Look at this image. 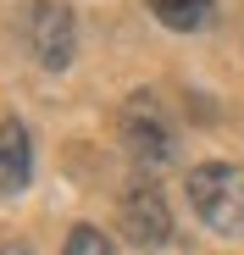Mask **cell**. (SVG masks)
<instances>
[{
  "label": "cell",
  "mask_w": 244,
  "mask_h": 255,
  "mask_svg": "<svg viewBox=\"0 0 244 255\" xmlns=\"http://www.w3.org/2000/svg\"><path fill=\"white\" fill-rule=\"evenodd\" d=\"M22 39H28V56L45 67V72H67L78 56V17L61 0H28L22 6Z\"/></svg>",
  "instance_id": "cell-2"
},
{
  "label": "cell",
  "mask_w": 244,
  "mask_h": 255,
  "mask_svg": "<svg viewBox=\"0 0 244 255\" xmlns=\"http://www.w3.org/2000/svg\"><path fill=\"white\" fill-rule=\"evenodd\" d=\"M67 255H117V250H111V239H106L100 228H89V222H78V228L67 233Z\"/></svg>",
  "instance_id": "cell-7"
},
{
  "label": "cell",
  "mask_w": 244,
  "mask_h": 255,
  "mask_svg": "<svg viewBox=\"0 0 244 255\" xmlns=\"http://www.w3.org/2000/svg\"><path fill=\"white\" fill-rule=\"evenodd\" d=\"M144 6L167 22L172 33H194V28L211 22V0H144Z\"/></svg>",
  "instance_id": "cell-6"
},
{
  "label": "cell",
  "mask_w": 244,
  "mask_h": 255,
  "mask_svg": "<svg viewBox=\"0 0 244 255\" xmlns=\"http://www.w3.org/2000/svg\"><path fill=\"white\" fill-rule=\"evenodd\" d=\"M189 205L211 233H244V172L233 161H200L189 166Z\"/></svg>",
  "instance_id": "cell-1"
},
{
  "label": "cell",
  "mask_w": 244,
  "mask_h": 255,
  "mask_svg": "<svg viewBox=\"0 0 244 255\" xmlns=\"http://www.w3.org/2000/svg\"><path fill=\"white\" fill-rule=\"evenodd\" d=\"M117 133H122V144H128V155L144 161V166H167L178 155V133H172V122H167V111H161L155 95H128L122 100Z\"/></svg>",
  "instance_id": "cell-3"
},
{
  "label": "cell",
  "mask_w": 244,
  "mask_h": 255,
  "mask_svg": "<svg viewBox=\"0 0 244 255\" xmlns=\"http://www.w3.org/2000/svg\"><path fill=\"white\" fill-rule=\"evenodd\" d=\"M0 255H33L28 244H0Z\"/></svg>",
  "instance_id": "cell-8"
},
{
  "label": "cell",
  "mask_w": 244,
  "mask_h": 255,
  "mask_svg": "<svg viewBox=\"0 0 244 255\" xmlns=\"http://www.w3.org/2000/svg\"><path fill=\"white\" fill-rule=\"evenodd\" d=\"M117 222L128 233V244H139V250H161L172 239V211L155 183H128V194L117 205Z\"/></svg>",
  "instance_id": "cell-4"
},
{
  "label": "cell",
  "mask_w": 244,
  "mask_h": 255,
  "mask_svg": "<svg viewBox=\"0 0 244 255\" xmlns=\"http://www.w3.org/2000/svg\"><path fill=\"white\" fill-rule=\"evenodd\" d=\"M33 183V139L17 117L0 122V194H22Z\"/></svg>",
  "instance_id": "cell-5"
}]
</instances>
